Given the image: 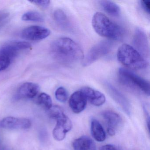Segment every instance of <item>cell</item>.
<instances>
[{
	"label": "cell",
	"mask_w": 150,
	"mask_h": 150,
	"mask_svg": "<svg viewBox=\"0 0 150 150\" xmlns=\"http://www.w3.org/2000/svg\"><path fill=\"white\" fill-rule=\"evenodd\" d=\"M113 43L110 40H103L94 45L83 59V65L88 66L100 58L110 52L113 47Z\"/></svg>",
	"instance_id": "5b68a950"
},
{
	"label": "cell",
	"mask_w": 150,
	"mask_h": 150,
	"mask_svg": "<svg viewBox=\"0 0 150 150\" xmlns=\"http://www.w3.org/2000/svg\"><path fill=\"white\" fill-rule=\"evenodd\" d=\"M49 114L51 117L57 120L65 115L62 109L58 106H52L49 110Z\"/></svg>",
	"instance_id": "603a6c76"
},
{
	"label": "cell",
	"mask_w": 150,
	"mask_h": 150,
	"mask_svg": "<svg viewBox=\"0 0 150 150\" xmlns=\"http://www.w3.org/2000/svg\"><path fill=\"white\" fill-rule=\"evenodd\" d=\"M9 16V13L7 11H0V28L6 23Z\"/></svg>",
	"instance_id": "cb8c5ba5"
},
{
	"label": "cell",
	"mask_w": 150,
	"mask_h": 150,
	"mask_svg": "<svg viewBox=\"0 0 150 150\" xmlns=\"http://www.w3.org/2000/svg\"><path fill=\"white\" fill-rule=\"evenodd\" d=\"M87 100L81 91L74 92L70 97L69 101V106L73 112L79 114L83 111L87 105Z\"/></svg>",
	"instance_id": "7c38bea8"
},
{
	"label": "cell",
	"mask_w": 150,
	"mask_h": 150,
	"mask_svg": "<svg viewBox=\"0 0 150 150\" xmlns=\"http://www.w3.org/2000/svg\"><path fill=\"white\" fill-rule=\"evenodd\" d=\"M23 21L42 22L44 21V18L42 14L36 11H30L24 13L22 16Z\"/></svg>",
	"instance_id": "d6986e66"
},
{
	"label": "cell",
	"mask_w": 150,
	"mask_h": 150,
	"mask_svg": "<svg viewBox=\"0 0 150 150\" xmlns=\"http://www.w3.org/2000/svg\"><path fill=\"white\" fill-rule=\"evenodd\" d=\"M39 86L32 82H26L18 88L16 94L17 99H32L39 93Z\"/></svg>",
	"instance_id": "4fadbf2b"
},
{
	"label": "cell",
	"mask_w": 150,
	"mask_h": 150,
	"mask_svg": "<svg viewBox=\"0 0 150 150\" xmlns=\"http://www.w3.org/2000/svg\"><path fill=\"white\" fill-rule=\"evenodd\" d=\"M74 150H96L94 141L87 136H82L73 143Z\"/></svg>",
	"instance_id": "9a60e30c"
},
{
	"label": "cell",
	"mask_w": 150,
	"mask_h": 150,
	"mask_svg": "<svg viewBox=\"0 0 150 150\" xmlns=\"http://www.w3.org/2000/svg\"><path fill=\"white\" fill-rule=\"evenodd\" d=\"M37 101L39 105L47 110H49L52 106L51 97L45 93L40 94L38 98Z\"/></svg>",
	"instance_id": "ffe728a7"
},
{
	"label": "cell",
	"mask_w": 150,
	"mask_h": 150,
	"mask_svg": "<svg viewBox=\"0 0 150 150\" xmlns=\"http://www.w3.org/2000/svg\"><path fill=\"white\" fill-rule=\"evenodd\" d=\"M51 52L55 59L61 64L72 65L83 60L84 53L80 46L71 38H61L53 42Z\"/></svg>",
	"instance_id": "6da1fadb"
},
{
	"label": "cell",
	"mask_w": 150,
	"mask_h": 150,
	"mask_svg": "<svg viewBox=\"0 0 150 150\" xmlns=\"http://www.w3.org/2000/svg\"><path fill=\"white\" fill-rule=\"evenodd\" d=\"M100 150H118L115 146L110 144H107L102 146L100 148Z\"/></svg>",
	"instance_id": "4316f807"
},
{
	"label": "cell",
	"mask_w": 150,
	"mask_h": 150,
	"mask_svg": "<svg viewBox=\"0 0 150 150\" xmlns=\"http://www.w3.org/2000/svg\"><path fill=\"white\" fill-rule=\"evenodd\" d=\"M133 43L137 51L144 57H149V46L147 36L144 31L137 28L135 31Z\"/></svg>",
	"instance_id": "30bf717a"
},
{
	"label": "cell",
	"mask_w": 150,
	"mask_h": 150,
	"mask_svg": "<svg viewBox=\"0 0 150 150\" xmlns=\"http://www.w3.org/2000/svg\"><path fill=\"white\" fill-rule=\"evenodd\" d=\"M50 33V30L47 28L41 26H33L24 29L22 32V36L30 41H40L47 38Z\"/></svg>",
	"instance_id": "8992f818"
},
{
	"label": "cell",
	"mask_w": 150,
	"mask_h": 150,
	"mask_svg": "<svg viewBox=\"0 0 150 150\" xmlns=\"http://www.w3.org/2000/svg\"><path fill=\"white\" fill-rule=\"evenodd\" d=\"M110 89L111 91V93L113 94V96L115 97V99L119 103H121V105L122 106L123 108L125 109V111L129 112V107L128 106L129 103H127L126 99L122 96V95L120 94L118 91H117L114 88L112 87L111 86L110 87Z\"/></svg>",
	"instance_id": "44dd1931"
},
{
	"label": "cell",
	"mask_w": 150,
	"mask_h": 150,
	"mask_svg": "<svg viewBox=\"0 0 150 150\" xmlns=\"http://www.w3.org/2000/svg\"><path fill=\"white\" fill-rule=\"evenodd\" d=\"M80 91L84 94L87 101L94 106H101L106 101L105 96L100 91L88 87L82 88Z\"/></svg>",
	"instance_id": "5bb4252c"
},
{
	"label": "cell",
	"mask_w": 150,
	"mask_h": 150,
	"mask_svg": "<svg viewBox=\"0 0 150 150\" xmlns=\"http://www.w3.org/2000/svg\"><path fill=\"white\" fill-rule=\"evenodd\" d=\"M30 2L36 5L39 7L46 8L49 6L50 1L48 0H38V1H33Z\"/></svg>",
	"instance_id": "d4e9b609"
},
{
	"label": "cell",
	"mask_w": 150,
	"mask_h": 150,
	"mask_svg": "<svg viewBox=\"0 0 150 150\" xmlns=\"http://www.w3.org/2000/svg\"><path fill=\"white\" fill-rule=\"evenodd\" d=\"M107 125V132L110 136L115 135L118 127L122 122V117L116 112L113 111H105L102 114Z\"/></svg>",
	"instance_id": "8fae6325"
},
{
	"label": "cell",
	"mask_w": 150,
	"mask_h": 150,
	"mask_svg": "<svg viewBox=\"0 0 150 150\" xmlns=\"http://www.w3.org/2000/svg\"><path fill=\"white\" fill-rule=\"evenodd\" d=\"M5 150V149H3V150Z\"/></svg>",
	"instance_id": "83f0119b"
},
{
	"label": "cell",
	"mask_w": 150,
	"mask_h": 150,
	"mask_svg": "<svg viewBox=\"0 0 150 150\" xmlns=\"http://www.w3.org/2000/svg\"><path fill=\"white\" fill-rule=\"evenodd\" d=\"M117 56L120 63L131 69L140 70L145 68L147 66L144 57L136 49L126 44L119 47Z\"/></svg>",
	"instance_id": "3957f363"
},
{
	"label": "cell",
	"mask_w": 150,
	"mask_h": 150,
	"mask_svg": "<svg viewBox=\"0 0 150 150\" xmlns=\"http://www.w3.org/2000/svg\"><path fill=\"white\" fill-rule=\"evenodd\" d=\"M91 131L93 138L98 142H103L106 138V132L100 122L95 119L91 122Z\"/></svg>",
	"instance_id": "2e32d148"
},
{
	"label": "cell",
	"mask_w": 150,
	"mask_h": 150,
	"mask_svg": "<svg viewBox=\"0 0 150 150\" xmlns=\"http://www.w3.org/2000/svg\"><path fill=\"white\" fill-rule=\"evenodd\" d=\"M31 125V122L27 118L7 117L0 121V128L6 129H27Z\"/></svg>",
	"instance_id": "ba28073f"
},
{
	"label": "cell",
	"mask_w": 150,
	"mask_h": 150,
	"mask_svg": "<svg viewBox=\"0 0 150 150\" xmlns=\"http://www.w3.org/2000/svg\"><path fill=\"white\" fill-rule=\"evenodd\" d=\"M57 121V125L52 132L53 137L57 141H62L65 138L67 133L71 130L72 125L70 118L65 115Z\"/></svg>",
	"instance_id": "9c48e42d"
},
{
	"label": "cell",
	"mask_w": 150,
	"mask_h": 150,
	"mask_svg": "<svg viewBox=\"0 0 150 150\" xmlns=\"http://www.w3.org/2000/svg\"><path fill=\"white\" fill-rule=\"evenodd\" d=\"M92 25L98 35L107 38L119 40L123 35V30L120 26L100 12L96 13L93 16Z\"/></svg>",
	"instance_id": "7a4b0ae2"
},
{
	"label": "cell",
	"mask_w": 150,
	"mask_h": 150,
	"mask_svg": "<svg viewBox=\"0 0 150 150\" xmlns=\"http://www.w3.org/2000/svg\"><path fill=\"white\" fill-rule=\"evenodd\" d=\"M55 96L57 100L59 101L64 103L68 99V93L64 88L60 87L56 90Z\"/></svg>",
	"instance_id": "7402d4cb"
},
{
	"label": "cell",
	"mask_w": 150,
	"mask_h": 150,
	"mask_svg": "<svg viewBox=\"0 0 150 150\" xmlns=\"http://www.w3.org/2000/svg\"><path fill=\"white\" fill-rule=\"evenodd\" d=\"M54 20L57 24L62 28L67 29L69 26V22L66 14L61 9H57L54 12Z\"/></svg>",
	"instance_id": "ac0fdd59"
},
{
	"label": "cell",
	"mask_w": 150,
	"mask_h": 150,
	"mask_svg": "<svg viewBox=\"0 0 150 150\" xmlns=\"http://www.w3.org/2000/svg\"><path fill=\"white\" fill-rule=\"evenodd\" d=\"M18 53L16 48L8 43L1 47L0 49V72L6 70L10 66Z\"/></svg>",
	"instance_id": "52a82bcc"
},
{
	"label": "cell",
	"mask_w": 150,
	"mask_h": 150,
	"mask_svg": "<svg viewBox=\"0 0 150 150\" xmlns=\"http://www.w3.org/2000/svg\"><path fill=\"white\" fill-rule=\"evenodd\" d=\"M100 4L105 12L110 15L117 17L121 14L119 6L113 1L104 0L100 1Z\"/></svg>",
	"instance_id": "e0dca14e"
},
{
	"label": "cell",
	"mask_w": 150,
	"mask_h": 150,
	"mask_svg": "<svg viewBox=\"0 0 150 150\" xmlns=\"http://www.w3.org/2000/svg\"><path fill=\"white\" fill-rule=\"evenodd\" d=\"M140 2H141V6L143 8V9L147 13H150V1H141Z\"/></svg>",
	"instance_id": "484cf974"
},
{
	"label": "cell",
	"mask_w": 150,
	"mask_h": 150,
	"mask_svg": "<svg viewBox=\"0 0 150 150\" xmlns=\"http://www.w3.org/2000/svg\"><path fill=\"white\" fill-rule=\"evenodd\" d=\"M121 82L130 87L136 88L150 95V87L149 81L128 69L120 68L118 71Z\"/></svg>",
	"instance_id": "277c9868"
}]
</instances>
